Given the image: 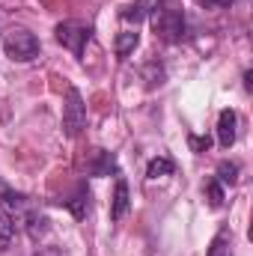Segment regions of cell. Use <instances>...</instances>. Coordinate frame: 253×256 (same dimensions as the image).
Returning a JSON list of instances; mask_svg holds the SVG:
<instances>
[{"instance_id":"1","label":"cell","mask_w":253,"mask_h":256,"mask_svg":"<svg viewBox=\"0 0 253 256\" xmlns=\"http://www.w3.org/2000/svg\"><path fill=\"white\" fill-rule=\"evenodd\" d=\"M149 24L161 42H182L185 36V6L182 0H155L149 9Z\"/></svg>"},{"instance_id":"2","label":"cell","mask_w":253,"mask_h":256,"mask_svg":"<svg viewBox=\"0 0 253 256\" xmlns=\"http://www.w3.org/2000/svg\"><path fill=\"white\" fill-rule=\"evenodd\" d=\"M3 54L12 63H30L39 57V39L36 33H30L27 27H12L3 36Z\"/></svg>"},{"instance_id":"3","label":"cell","mask_w":253,"mask_h":256,"mask_svg":"<svg viewBox=\"0 0 253 256\" xmlns=\"http://www.w3.org/2000/svg\"><path fill=\"white\" fill-rule=\"evenodd\" d=\"M86 128V104L74 86L66 90V104H63V131L66 137H78Z\"/></svg>"},{"instance_id":"4","label":"cell","mask_w":253,"mask_h":256,"mask_svg":"<svg viewBox=\"0 0 253 256\" xmlns=\"http://www.w3.org/2000/svg\"><path fill=\"white\" fill-rule=\"evenodd\" d=\"M54 36H57V42L63 48H68L74 57H84V45L90 42V27L84 21H60L54 27Z\"/></svg>"},{"instance_id":"5","label":"cell","mask_w":253,"mask_h":256,"mask_svg":"<svg viewBox=\"0 0 253 256\" xmlns=\"http://www.w3.org/2000/svg\"><path fill=\"white\" fill-rule=\"evenodd\" d=\"M236 126H238V116H236V110H220V116H218V143L224 146V149H230L232 143H236Z\"/></svg>"},{"instance_id":"6","label":"cell","mask_w":253,"mask_h":256,"mask_svg":"<svg viewBox=\"0 0 253 256\" xmlns=\"http://www.w3.org/2000/svg\"><path fill=\"white\" fill-rule=\"evenodd\" d=\"M131 208V194H128V182L122 176H116V188H114V202H110V218L122 220Z\"/></svg>"},{"instance_id":"7","label":"cell","mask_w":253,"mask_h":256,"mask_svg":"<svg viewBox=\"0 0 253 256\" xmlns=\"http://www.w3.org/2000/svg\"><path fill=\"white\" fill-rule=\"evenodd\" d=\"M12 238H15V218L0 206V254H3V250H9Z\"/></svg>"},{"instance_id":"8","label":"cell","mask_w":253,"mask_h":256,"mask_svg":"<svg viewBox=\"0 0 253 256\" xmlns=\"http://www.w3.org/2000/svg\"><path fill=\"white\" fill-rule=\"evenodd\" d=\"M92 155H96V164L90 167V173H92V176H108L110 170H116V158H114L110 152H104V149H96Z\"/></svg>"},{"instance_id":"9","label":"cell","mask_w":253,"mask_h":256,"mask_svg":"<svg viewBox=\"0 0 253 256\" xmlns=\"http://www.w3.org/2000/svg\"><path fill=\"white\" fill-rule=\"evenodd\" d=\"M208 256H232V236H230V230H220V232L212 238Z\"/></svg>"},{"instance_id":"10","label":"cell","mask_w":253,"mask_h":256,"mask_svg":"<svg viewBox=\"0 0 253 256\" xmlns=\"http://www.w3.org/2000/svg\"><path fill=\"white\" fill-rule=\"evenodd\" d=\"M137 42H140V33H137V30H122V33L116 36V57L126 60L128 54L137 48Z\"/></svg>"},{"instance_id":"11","label":"cell","mask_w":253,"mask_h":256,"mask_svg":"<svg viewBox=\"0 0 253 256\" xmlns=\"http://www.w3.org/2000/svg\"><path fill=\"white\" fill-rule=\"evenodd\" d=\"M214 179H218L224 188H226V185H236V182H238V164H236V161H220Z\"/></svg>"},{"instance_id":"12","label":"cell","mask_w":253,"mask_h":256,"mask_svg":"<svg viewBox=\"0 0 253 256\" xmlns=\"http://www.w3.org/2000/svg\"><path fill=\"white\" fill-rule=\"evenodd\" d=\"M170 173H173V161L164 158V155L161 158H152L149 167H146V176L149 179H161V176H170Z\"/></svg>"},{"instance_id":"13","label":"cell","mask_w":253,"mask_h":256,"mask_svg":"<svg viewBox=\"0 0 253 256\" xmlns=\"http://www.w3.org/2000/svg\"><path fill=\"white\" fill-rule=\"evenodd\" d=\"M86 202H90V191H86L84 185L78 188L74 200H66V206L72 208V214H74V218H84V214H86Z\"/></svg>"},{"instance_id":"14","label":"cell","mask_w":253,"mask_h":256,"mask_svg":"<svg viewBox=\"0 0 253 256\" xmlns=\"http://www.w3.org/2000/svg\"><path fill=\"white\" fill-rule=\"evenodd\" d=\"M206 191H208V202L218 208V206H224V185L218 182V179H212L208 185H206Z\"/></svg>"},{"instance_id":"15","label":"cell","mask_w":253,"mask_h":256,"mask_svg":"<svg viewBox=\"0 0 253 256\" xmlns=\"http://www.w3.org/2000/svg\"><path fill=\"white\" fill-rule=\"evenodd\" d=\"M200 3H208V6H226V3H232V0H200Z\"/></svg>"}]
</instances>
